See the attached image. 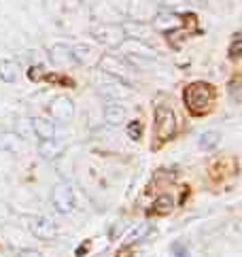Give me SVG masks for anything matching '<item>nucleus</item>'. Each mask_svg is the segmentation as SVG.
I'll return each instance as SVG.
<instances>
[{"label":"nucleus","mask_w":242,"mask_h":257,"mask_svg":"<svg viewBox=\"0 0 242 257\" xmlns=\"http://www.w3.org/2000/svg\"><path fill=\"white\" fill-rule=\"evenodd\" d=\"M170 209H172V200L166 198V196H161L158 202H155V211H158V213H166Z\"/></svg>","instance_id":"nucleus-22"},{"label":"nucleus","mask_w":242,"mask_h":257,"mask_svg":"<svg viewBox=\"0 0 242 257\" xmlns=\"http://www.w3.org/2000/svg\"><path fill=\"white\" fill-rule=\"evenodd\" d=\"M70 53H73V62L79 64V66H85V64H89L91 58H96V51L87 45H81V43H77V45L70 47Z\"/></svg>","instance_id":"nucleus-16"},{"label":"nucleus","mask_w":242,"mask_h":257,"mask_svg":"<svg viewBox=\"0 0 242 257\" xmlns=\"http://www.w3.org/2000/svg\"><path fill=\"white\" fill-rule=\"evenodd\" d=\"M227 55H230L232 60H238L242 55V37L240 34H236V37L232 39V45H230V49H227Z\"/></svg>","instance_id":"nucleus-19"},{"label":"nucleus","mask_w":242,"mask_h":257,"mask_svg":"<svg viewBox=\"0 0 242 257\" xmlns=\"http://www.w3.org/2000/svg\"><path fill=\"white\" fill-rule=\"evenodd\" d=\"M49 58H51L53 64H58V66H73V64H75L68 45H53V47H49Z\"/></svg>","instance_id":"nucleus-13"},{"label":"nucleus","mask_w":242,"mask_h":257,"mask_svg":"<svg viewBox=\"0 0 242 257\" xmlns=\"http://www.w3.org/2000/svg\"><path fill=\"white\" fill-rule=\"evenodd\" d=\"M51 206L60 215H70L77 206V196L68 185H58L51 191Z\"/></svg>","instance_id":"nucleus-5"},{"label":"nucleus","mask_w":242,"mask_h":257,"mask_svg":"<svg viewBox=\"0 0 242 257\" xmlns=\"http://www.w3.org/2000/svg\"><path fill=\"white\" fill-rule=\"evenodd\" d=\"M64 151H66V142H64V140L42 138V142L39 145V153H40V158H45V160H55Z\"/></svg>","instance_id":"nucleus-10"},{"label":"nucleus","mask_w":242,"mask_h":257,"mask_svg":"<svg viewBox=\"0 0 242 257\" xmlns=\"http://www.w3.org/2000/svg\"><path fill=\"white\" fill-rule=\"evenodd\" d=\"M153 24L158 30H176V28H181L183 26V17L181 15H174V13H158L153 19Z\"/></svg>","instance_id":"nucleus-11"},{"label":"nucleus","mask_w":242,"mask_h":257,"mask_svg":"<svg viewBox=\"0 0 242 257\" xmlns=\"http://www.w3.org/2000/svg\"><path fill=\"white\" fill-rule=\"evenodd\" d=\"M183 100L191 115H204L210 109L212 100H215V87L204 81L189 83L183 91Z\"/></svg>","instance_id":"nucleus-1"},{"label":"nucleus","mask_w":242,"mask_h":257,"mask_svg":"<svg viewBox=\"0 0 242 257\" xmlns=\"http://www.w3.org/2000/svg\"><path fill=\"white\" fill-rule=\"evenodd\" d=\"M125 117H127V109H125L123 104H117V102L106 104V109H104V119H106V124L119 126V124H123Z\"/></svg>","instance_id":"nucleus-14"},{"label":"nucleus","mask_w":242,"mask_h":257,"mask_svg":"<svg viewBox=\"0 0 242 257\" xmlns=\"http://www.w3.org/2000/svg\"><path fill=\"white\" fill-rule=\"evenodd\" d=\"M134 230H136V232H132L130 234V238H127V240H136V238H142V236H147V234H149V225H140V227H134Z\"/></svg>","instance_id":"nucleus-24"},{"label":"nucleus","mask_w":242,"mask_h":257,"mask_svg":"<svg viewBox=\"0 0 242 257\" xmlns=\"http://www.w3.org/2000/svg\"><path fill=\"white\" fill-rule=\"evenodd\" d=\"M119 51L125 55V58L130 60H142V62H151V60H158V51H155L153 47H149L147 43H140L136 39H123L121 41Z\"/></svg>","instance_id":"nucleus-4"},{"label":"nucleus","mask_w":242,"mask_h":257,"mask_svg":"<svg viewBox=\"0 0 242 257\" xmlns=\"http://www.w3.org/2000/svg\"><path fill=\"white\" fill-rule=\"evenodd\" d=\"M30 126H32L34 136H39L40 140H42V138H53V136H55V126H53V121H49V119H45V117H34V119H30Z\"/></svg>","instance_id":"nucleus-12"},{"label":"nucleus","mask_w":242,"mask_h":257,"mask_svg":"<svg viewBox=\"0 0 242 257\" xmlns=\"http://www.w3.org/2000/svg\"><path fill=\"white\" fill-rule=\"evenodd\" d=\"M28 75H30V79H32V81L45 79V77H42V75H45V70H42L40 66H39V68H37V66H34V68H30V70H28Z\"/></svg>","instance_id":"nucleus-25"},{"label":"nucleus","mask_w":242,"mask_h":257,"mask_svg":"<svg viewBox=\"0 0 242 257\" xmlns=\"http://www.w3.org/2000/svg\"><path fill=\"white\" fill-rule=\"evenodd\" d=\"M21 145H24V138L19 136V134H13V132H4L0 134V149H4V151H13L17 153Z\"/></svg>","instance_id":"nucleus-17"},{"label":"nucleus","mask_w":242,"mask_h":257,"mask_svg":"<svg viewBox=\"0 0 242 257\" xmlns=\"http://www.w3.org/2000/svg\"><path fill=\"white\" fill-rule=\"evenodd\" d=\"M30 230L32 234L37 238H42V240H51L58 236V223L51 219V217H37L32 221V225H30Z\"/></svg>","instance_id":"nucleus-9"},{"label":"nucleus","mask_w":242,"mask_h":257,"mask_svg":"<svg viewBox=\"0 0 242 257\" xmlns=\"http://www.w3.org/2000/svg\"><path fill=\"white\" fill-rule=\"evenodd\" d=\"M166 39L170 41V45H181L183 39H185V32H181V28H176L174 32H166Z\"/></svg>","instance_id":"nucleus-21"},{"label":"nucleus","mask_w":242,"mask_h":257,"mask_svg":"<svg viewBox=\"0 0 242 257\" xmlns=\"http://www.w3.org/2000/svg\"><path fill=\"white\" fill-rule=\"evenodd\" d=\"M176 134V115L168 106H160L155 111V138H153V149H160L166 145L170 138Z\"/></svg>","instance_id":"nucleus-2"},{"label":"nucleus","mask_w":242,"mask_h":257,"mask_svg":"<svg viewBox=\"0 0 242 257\" xmlns=\"http://www.w3.org/2000/svg\"><path fill=\"white\" fill-rule=\"evenodd\" d=\"M47 109H49V113H51V117L55 121H62V124H68V121L75 117V104H73V100L66 98V96L53 98Z\"/></svg>","instance_id":"nucleus-6"},{"label":"nucleus","mask_w":242,"mask_h":257,"mask_svg":"<svg viewBox=\"0 0 242 257\" xmlns=\"http://www.w3.org/2000/svg\"><path fill=\"white\" fill-rule=\"evenodd\" d=\"M17 257H42L40 253H37V251H21Z\"/></svg>","instance_id":"nucleus-27"},{"label":"nucleus","mask_w":242,"mask_h":257,"mask_svg":"<svg viewBox=\"0 0 242 257\" xmlns=\"http://www.w3.org/2000/svg\"><path fill=\"white\" fill-rule=\"evenodd\" d=\"M166 6H174L176 11H183V9H191V2L189 0H166Z\"/></svg>","instance_id":"nucleus-23"},{"label":"nucleus","mask_w":242,"mask_h":257,"mask_svg":"<svg viewBox=\"0 0 242 257\" xmlns=\"http://www.w3.org/2000/svg\"><path fill=\"white\" fill-rule=\"evenodd\" d=\"M172 253H174V257H187V249H185L183 245H176L172 249Z\"/></svg>","instance_id":"nucleus-26"},{"label":"nucleus","mask_w":242,"mask_h":257,"mask_svg":"<svg viewBox=\"0 0 242 257\" xmlns=\"http://www.w3.org/2000/svg\"><path fill=\"white\" fill-rule=\"evenodd\" d=\"M91 37L98 43H102V45L115 47L125 39V30L119 26H96L94 30H91Z\"/></svg>","instance_id":"nucleus-7"},{"label":"nucleus","mask_w":242,"mask_h":257,"mask_svg":"<svg viewBox=\"0 0 242 257\" xmlns=\"http://www.w3.org/2000/svg\"><path fill=\"white\" fill-rule=\"evenodd\" d=\"M21 70H19V64L13 62V60H0V81L4 83H15L19 79Z\"/></svg>","instance_id":"nucleus-15"},{"label":"nucleus","mask_w":242,"mask_h":257,"mask_svg":"<svg viewBox=\"0 0 242 257\" xmlns=\"http://www.w3.org/2000/svg\"><path fill=\"white\" fill-rule=\"evenodd\" d=\"M219 138H221V134L219 132H204L200 138H198V145H200V149H215L217 147V142Z\"/></svg>","instance_id":"nucleus-18"},{"label":"nucleus","mask_w":242,"mask_h":257,"mask_svg":"<svg viewBox=\"0 0 242 257\" xmlns=\"http://www.w3.org/2000/svg\"><path fill=\"white\" fill-rule=\"evenodd\" d=\"M127 136L132 140H140L142 136V124L140 121H130V126H127Z\"/></svg>","instance_id":"nucleus-20"},{"label":"nucleus","mask_w":242,"mask_h":257,"mask_svg":"<svg viewBox=\"0 0 242 257\" xmlns=\"http://www.w3.org/2000/svg\"><path fill=\"white\" fill-rule=\"evenodd\" d=\"M98 89L102 91V94L111 96V98H127L130 96V87H127V83L119 81V79H113V77L106 75V79H98Z\"/></svg>","instance_id":"nucleus-8"},{"label":"nucleus","mask_w":242,"mask_h":257,"mask_svg":"<svg viewBox=\"0 0 242 257\" xmlns=\"http://www.w3.org/2000/svg\"><path fill=\"white\" fill-rule=\"evenodd\" d=\"M100 70L109 77H113V79H119L123 83H134V77H136V73H134V68L130 64L115 58V55H104L100 60Z\"/></svg>","instance_id":"nucleus-3"}]
</instances>
